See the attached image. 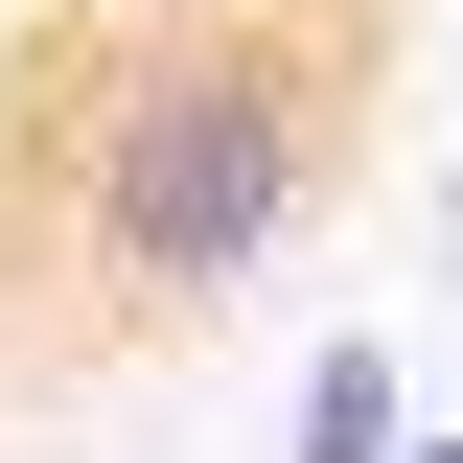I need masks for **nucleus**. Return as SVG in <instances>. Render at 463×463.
<instances>
[{
    "label": "nucleus",
    "mask_w": 463,
    "mask_h": 463,
    "mask_svg": "<svg viewBox=\"0 0 463 463\" xmlns=\"http://www.w3.org/2000/svg\"><path fill=\"white\" fill-rule=\"evenodd\" d=\"M301 209H325V70L279 24H139L93 139H70V255L116 301L209 325V301H255L301 255Z\"/></svg>",
    "instance_id": "obj_1"
},
{
    "label": "nucleus",
    "mask_w": 463,
    "mask_h": 463,
    "mask_svg": "<svg viewBox=\"0 0 463 463\" xmlns=\"http://www.w3.org/2000/svg\"><path fill=\"white\" fill-rule=\"evenodd\" d=\"M394 440H417L394 347H371V325H325V371H301V463H394Z\"/></svg>",
    "instance_id": "obj_2"
},
{
    "label": "nucleus",
    "mask_w": 463,
    "mask_h": 463,
    "mask_svg": "<svg viewBox=\"0 0 463 463\" xmlns=\"http://www.w3.org/2000/svg\"><path fill=\"white\" fill-rule=\"evenodd\" d=\"M394 463H463V417H417V440H394Z\"/></svg>",
    "instance_id": "obj_3"
}]
</instances>
